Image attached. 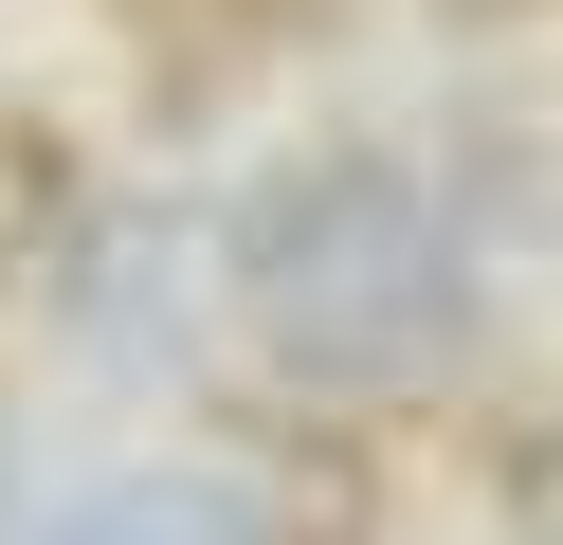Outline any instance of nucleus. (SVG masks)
<instances>
[{"label":"nucleus","mask_w":563,"mask_h":545,"mask_svg":"<svg viewBox=\"0 0 563 545\" xmlns=\"http://www.w3.org/2000/svg\"><path fill=\"white\" fill-rule=\"evenodd\" d=\"M37 545H291V509L255 472H91Z\"/></svg>","instance_id":"obj_2"},{"label":"nucleus","mask_w":563,"mask_h":545,"mask_svg":"<svg viewBox=\"0 0 563 545\" xmlns=\"http://www.w3.org/2000/svg\"><path fill=\"white\" fill-rule=\"evenodd\" d=\"M37 237H55V128H37L19 91H0V273H19Z\"/></svg>","instance_id":"obj_3"},{"label":"nucleus","mask_w":563,"mask_h":545,"mask_svg":"<svg viewBox=\"0 0 563 545\" xmlns=\"http://www.w3.org/2000/svg\"><path fill=\"white\" fill-rule=\"evenodd\" d=\"M236 327H255L273 382L309 400H418L454 346H473V237L418 164H273L255 200L219 218Z\"/></svg>","instance_id":"obj_1"}]
</instances>
